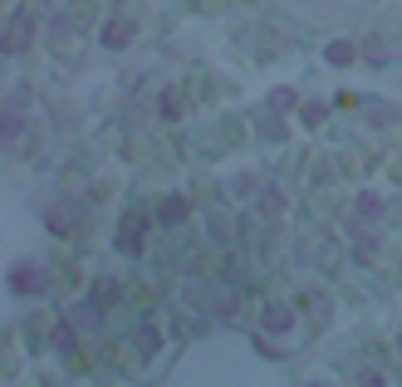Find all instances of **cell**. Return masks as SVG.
Listing matches in <instances>:
<instances>
[{
    "instance_id": "cell-1",
    "label": "cell",
    "mask_w": 402,
    "mask_h": 387,
    "mask_svg": "<svg viewBox=\"0 0 402 387\" xmlns=\"http://www.w3.org/2000/svg\"><path fill=\"white\" fill-rule=\"evenodd\" d=\"M10 290H20V294H39V290H44L39 265H15V270H10Z\"/></svg>"
},
{
    "instance_id": "cell-2",
    "label": "cell",
    "mask_w": 402,
    "mask_h": 387,
    "mask_svg": "<svg viewBox=\"0 0 402 387\" xmlns=\"http://www.w3.org/2000/svg\"><path fill=\"white\" fill-rule=\"evenodd\" d=\"M30 35H35V20H30V15H15V25L6 30V49H25Z\"/></svg>"
},
{
    "instance_id": "cell-3",
    "label": "cell",
    "mask_w": 402,
    "mask_h": 387,
    "mask_svg": "<svg viewBox=\"0 0 402 387\" xmlns=\"http://www.w3.org/2000/svg\"><path fill=\"white\" fill-rule=\"evenodd\" d=\"M118 250L138 255L143 250V220H123V231H118Z\"/></svg>"
},
{
    "instance_id": "cell-4",
    "label": "cell",
    "mask_w": 402,
    "mask_h": 387,
    "mask_svg": "<svg viewBox=\"0 0 402 387\" xmlns=\"http://www.w3.org/2000/svg\"><path fill=\"white\" fill-rule=\"evenodd\" d=\"M354 54H358L354 44H343V39H338V44H329V64H338V69H343V64H354Z\"/></svg>"
},
{
    "instance_id": "cell-5",
    "label": "cell",
    "mask_w": 402,
    "mask_h": 387,
    "mask_svg": "<svg viewBox=\"0 0 402 387\" xmlns=\"http://www.w3.org/2000/svg\"><path fill=\"white\" fill-rule=\"evenodd\" d=\"M69 319H74L79 328H93V323H98V309H93V304H74V309H69Z\"/></svg>"
},
{
    "instance_id": "cell-6",
    "label": "cell",
    "mask_w": 402,
    "mask_h": 387,
    "mask_svg": "<svg viewBox=\"0 0 402 387\" xmlns=\"http://www.w3.org/2000/svg\"><path fill=\"white\" fill-rule=\"evenodd\" d=\"M295 319H290V309H270L265 314V328H270V334H280V328H290Z\"/></svg>"
},
{
    "instance_id": "cell-7",
    "label": "cell",
    "mask_w": 402,
    "mask_h": 387,
    "mask_svg": "<svg viewBox=\"0 0 402 387\" xmlns=\"http://www.w3.org/2000/svg\"><path fill=\"white\" fill-rule=\"evenodd\" d=\"M182 216H187V201H167L162 206V220H182Z\"/></svg>"
},
{
    "instance_id": "cell-8",
    "label": "cell",
    "mask_w": 402,
    "mask_h": 387,
    "mask_svg": "<svg viewBox=\"0 0 402 387\" xmlns=\"http://www.w3.org/2000/svg\"><path fill=\"white\" fill-rule=\"evenodd\" d=\"M123 35H128V25H118V20H113V25H108V30H103V39H108V44H118V39H123Z\"/></svg>"
},
{
    "instance_id": "cell-9",
    "label": "cell",
    "mask_w": 402,
    "mask_h": 387,
    "mask_svg": "<svg viewBox=\"0 0 402 387\" xmlns=\"http://www.w3.org/2000/svg\"><path fill=\"white\" fill-rule=\"evenodd\" d=\"M358 211H363V216H378V196H373V191H363V201H358Z\"/></svg>"
},
{
    "instance_id": "cell-10",
    "label": "cell",
    "mask_w": 402,
    "mask_h": 387,
    "mask_svg": "<svg viewBox=\"0 0 402 387\" xmlns=\"http://www.w3.org/2000/svg\"><path fill=\"white\" fill-rule=\"evenodd\" d=\"M275 108H295V93L290 88H275Z\"/></svg>"
},
{
    "instance_id": "cell-11",
    "label": "cell",
    "mask_w": 402,
    "mask_h": 387,
    "mask_svg": "<svg viewBox=\"0 0 402 387\" xmlns=\"http://www.w3.org/2000/svg\"><path fill=\"white\" fill-rule=\"evenodd\" d=\"M20 133V113H10V108H6V138H15Z\"/></svg>"
},
{
    "instance_id": "cell-12",
    "label": "cell",
    "mask_w": 402,
    "mask_h": 387,
    "mask_svg": "<svg viewBox=\"0 0 402 387\" xmlns=\"http://www.w3.org/2000/svg\"><path fill=\"white\" fill-rule=\"evenodd\" d=\"M304 387H324V382H304Z\"/></svg>"
}]
</instances>
